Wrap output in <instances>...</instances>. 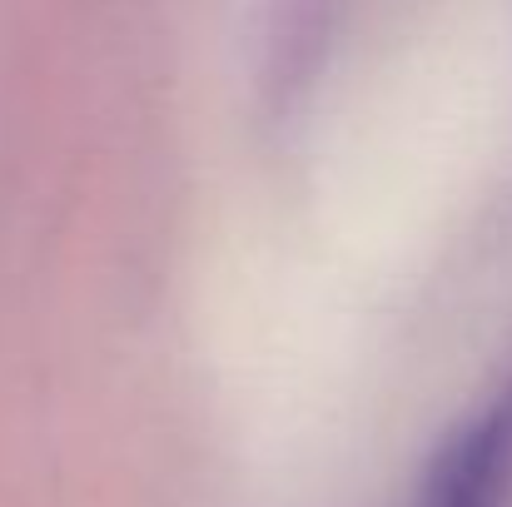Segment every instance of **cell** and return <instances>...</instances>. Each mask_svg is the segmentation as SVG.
I'll return each instance as SVG.
<instances>
[{
    "mask_svg": "<svg viewBox=\"0 0 512 507\" xmlns=\"http://www.w3.org/2000/svg\"><path fill=\"white\" fill-rule=\"evenodd\" d=\"M512 503V388L473 418L438 458L418 507H508Z\"/></svg>",
    "mask_w": 512,
    "mask_h": 507,
    "instance_id": "1",
    "label": "cell"
}]
</instances>
